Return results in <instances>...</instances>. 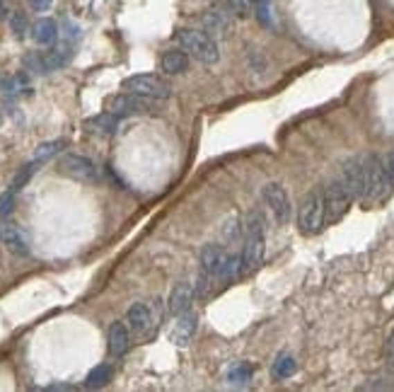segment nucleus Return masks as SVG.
Masks as SVG:
<instances>
[{"label":"nucleus","instance_id":"obj_16","mask_svg":"<svg viewBox=\"0 0 394 392\" xmlns=\"http://www.w3.org/2000/svg\"><path fill=\"white\" fill-rule=\"evenodd\" d=\"M85 129L90 131V134H97V136H114L116 129H119V116L111 114V112H105V114L87 119Z\"/></svg>","mask_w":394,"mask_h":392},{"label":"nucleus","instance_id":"obj_12","mask_svg":"<svg viewBox=\"0 0 394 392\" xmlns=\"http://www.w3.org/2000/svg\"><path fill=\"white\" fill-rule=\"evenodd\" d=\"M341 182L346 184V189L351 192L353 201H363V194H366V170H363L361 158H353L343 165Z\"/></svg>","mask_w":394,"mask_h":392},{"label":"nucleus","instance_id":"obj_6","mask_svg":"<svg viewBox=\"0 0 394 392\" xmlns=\"http://www.w3.org/2000/svg\"><path fill=\"white\" fill-rule=\"evenodd\" d=\"M155 102L150 97L136 95V92H121L107 100V112L116 116H133V114H145V112L155 109Z\"/></svg>","mask_w":394,"mask_h":392},{"label":"nucleus","instance_id":"obj_23","mask_svg":"<svg viewBox=\"0 0 394 392\" xmlns=\"http://www.w3.org/2000/svg\"><path fill=\"white\" fill-rule=\"evenodd\" d=\"M111 375H114V371H111V366H109V364H100V366H95V368H92L90 373H87V378H85V388H90V390L105 388V385L111 380Z\"/></svg>","mask_w":394,"mask_h":392},{"label":"nucleus","instance_id":"obj_4","mask_svg":"<svg viewBox=\"0 0 394 392\" xmlns=\"http://www.w3.org/2000/svg\"><path fill=\"white\" fill-rule=\"evenodd\" d=\"M177 44L181 46V51H186L201 63H215L220 58L218 44L213 42L211 34L196 32V29H181V32H177Z\"/></svg>","mask_w":394,"mask_h":392},{"label":"nucleus","instance_id":"obj_35","mask_svg":"<svg viewBox=\"0 0 394 392\" xmlns=\"http://www.w3.org/2000/svg\"><path fill=\"white\" fill-rule=\"evenodd\" d=\"M252 3H254V8H257V5H259V3H264V0H252Z\"/></svg>","mask_w":394,"mask_h":392},{"label":"nucleus","instance_id":"obj_9","mask_svg":"<svg viewBox=\"0 0 394 392\" xmlns=\"http://www.w3.org/2000/svg\"><path fill=\"white\" fill-rule=\"evenodd\" d=\"M58 172L71 179H80V182H97L95 163L90 158H82V155H63L58 160Z\"/></svg>","mask_w":394,"mask_h":392},{"label":"nucleus","instance_id":"obj_1","mask_svg":"<svg viewBox=\"0 0 394 392\" xmlns=\"http://www.w3.org/2000/svg\"><path fill=\"white\" fill-rule=\"evenodd\" d=\"M244 247H242V274H252L262 267L264 254H266V220L259 211H252V213L244 218Z\"/></svg>","mask_w":394,"mask_h":392},{"label":"nucleus","instance_id":"obj_27","mask_svg":"<svg viewBox=\"0 0 394 392\" xmlns=\"http://www.w3.org/2000/svg\"><path fill=\"white\" fill-rule=\"evenodd\" d=\"M228 378L233 380V383H247V380L252 378V366H247V364H235L233 368L228 371Z\"/></svg>","mask_w":394,"mask_h":392},{"label":"nucleus","instance_id":"obj_24","mask_svg":"<svg viewBox=\"0 0 394 392\" xmlns=\"http://www.w3.org/2000/svg\"><path fill=\"white\" fill-rule=\"evenodd\" d=\"M63 145H66V141L63 139H56V141H46V143H42L37 150H34V160L37 163H46V160H51L53 155H58L63 150Z\"/></svg>","mask_w":394,"mask_h":392},{"label":"nucleus","instance_id":"obj_15","mask_svg":"<svg viewBox=\"0 0 394 392\" xmlns=\"http://www.w3.org/2000/svg\"><path fill=\"white\" fill-rule=\"evenodd\" d=\"M107 346H109V354L111 356H124L131 346V332L124 322H111L109 332H107Z\"/></svg>","mask_w":394,"mask_h":392},{"label":"nucleus","instance_id":"obj_31","mask_svg":"<svg viewBox=\"0 0 394 392\" xmlns=\"http://www.w3.org/2000/svg\"><path fill=\"white\" fill-rule=\"evenodd\" d=\"M387 366H390V371L394 373V337L387 341Z\"/></svg>","mask_w":394,"mask_h":392},{"label":"nucleus","instance_id":"obj_29","mask_svg":"<svg viewBox=\"0 0 394 392\" xmlns=\"http://www.w3.org/2000/svg\"><path fill=\"white\" fill-rule=\"evenodd\" d=\"M15 194L17 192H5V194H0V218H5V215H10L15 211Z\"/></svg>","mask_w":394,"mask_h":392},{"label":"nucleus","instance_id":"obj_34","mask_svg":"<svg viewBox=\"0 0 394 392\" xmlns=\"http://www.w3.org/2000/svg\"><path fill=\"white\" fill-rule=\"evenodd\" d=\"M48 390H73V385H48Z\"/></svg>","mask_w":394,"mask_h":392},{"label":"nucleus","instance_id":"obj_7","mask_svg":"<svg viewBox=\"0 0 394 392\" xmlns=\"http://www.w3.org/2000/svg\"><path fill=\"white\" fill-rule=\"evenodd\" d=\"M126 92H136V95L150 97V100H167L172 95L170 82H165L157 75H131L124 80Z\"/></svg>","mask_w":394,"mask_h":392},{"label":"nucleus","instance_id":"obj_25","mask_svg":"<svg viewBox=\"0 0 394 392\" xmlns=\"http://www.w3.org/2000/svg\"><path fill=\"white\" fill-rule=\"evenodd\" d=\"M39 165H42V163H37V160H32V163H29V165H24V168L19 170V172L12 177V182H10V189H12V192H19V189L27 187L29 179H32L34 175H37Z\"/></svg>","mask_w":394,"mask_h":392},{"label":"nucleus","instance_id":"obj_8","mask_svg":"<svg viewBox=\"0 0 394 392\" xmlns=\"http://www.w3.org/2000/svg\"><path fill=\"white\" fill-rule=\"evenodd\" d=\"M324 201H327V225H332L343 218L348 206L353 204V196L346 189V184L341 182V177H339L324 189Z\"/></svg>","mask_w":394,"mask_h":392},{"label":"nucleus","instance_id":"obj_11","mask_svg":"<svg viewBox=\"0 0 394 392\" xmlns=\"http://www.w3.org/2000/svg\"><path fill=\"white\" fill-rule=\"evenodd\" d=\"M264 201L269 204V208L274 211L276 215V223L285 225L290 220V213H293V206H290V196L285 192L280 184L271 182L264 187Z\"/></svg>","mask_w":394,"mask_h":392},{"label":"nucleus","instance_id":"obj_21","mask_svg":"<svg viewBox=\"0 0 394 392\" xmlns=\"http://www.w3.org/2000/svg\"><path fill=\"white\" fill-rule=\"evenodd\" d=\"M204 24L208 34H228L233 29V17L230 12H206Z\"/></svg>","mask_w":394,"mask_h":392},{"label":"nucleus","instance_id":"obj_17","mask_svg":"<svg viewBox=\"0 0 394 392\" xmlns=\"http://www.w3.org/2000/svg\"><path fill=\"white\" fill-rule=\"evenodd\" d=\"M196 332V315H191L189 310L181 312V315H177V322L174 327H172V341L174 344H186V341L194 337Z\"/></svg>","mask_w":394,"mask_h":392},{"label":"nucleus","instance_id":"obj_22","mask_svg":"<svg viewBox=\"0 0 394 392\" xmlns=\"http://www.w3.org/2000/svg\"><path fill=\"white\" fill-rule=\"evenodd\" d=\"M295 371H298V364H295V359L290 354H278L274 366H271V375L276 380H288L290 375H295Z\"/></svg>","mask_w":394,"mask_h":392},{"label":"nucleus","instance_id":"obj_3","mask_svg":"<svg viewBox=\"0 0 394 392\" xmlns=\"http://www.w3.org/2000/svg\"><path fill=\"white\" fill-rule=\"evenodd\" d=\"M327 225V201H324V189L317 187L305 196L298 213V228L303 235H317Z\"/></svg>","mask_w":394,"mask_h":392},{"label":"nucleus","instance_id":"obj_32","mask_svg":"<svg viewBox=\"0 0 394 392\" xmlns=\"http://www.w3.org/2000/svg\"><path fill=\"white\" fill-rule=\"evenodd\" d=\"M51 3H53V0H29V5H32L34 10H39V12L51 8Z\"/></svg>","mask_w":394,"mask_h":392},{"label":"nucleus","instance_id":"obj_26","mask_svg":"<svg viewBox=\"0 0 394 392\" xmlns=\"http://www.w3.org/2000/svg\"><path fill=\"white\" fill-rule=\"evenodd\" d=\"M225 10L238 17H249L254 12V3L252 0H225Z\"/></svg>","mask_w":394,"mask_h":392},{"label":"nucleus","instance_id":"obj_13","mask_svg":"<svg viewBox=\"0 0 394 392\" xmlns=\"http://www.w3.org/2000/svg\"><path fill=\"white\" fill-rule=\"evenodd\" d=\"M0 242H3L10 252L19 254V257L29 254V238L17 223H10V220L0 223Z\"/></svg>","mask_w":394,"mask_h":392},{"label":"nucleus","instance_id":"obj_14","mask_svg":"<svg viewBox=\"0 0 394 392\" xmlns=\"http://www.w3.org/2000/svg\"><path fill=\"white\" fill-rule=\"evenodd\" d=\"M194 296H196V288L191 286V283H177L170 293V301H167V312L174 317L181 315V312H186L191 305V301H194Z\"/></svg>","mask_w":394,"mask_h":392},{"label":"nucleus","instance_id":"obj_2","mask_svg":"<svg viewBox=\"0 0 394 392\" xmlns=\"http://www.w3.org/2000/svg\"><path fill=\"white\" fill-rule=\"evenodd\" d=\"M363 170H366V194H363L361 204H377L392 189V177L387 172V165L375 155H368V158H363Z\"/></svg>","mask_w":394,"mask_h":392},{"label":"nucleus","instance_id":"obj_18","mask_svg":"<svg viewBox=\"0 0 394 392\" xmlns=\"http://www.w3.org/2000/svg\"><path fill=\"white\" fill-rule=\"evenodd\" d=\"M32 37H34V42L42 44V46H53V44H56V39H58L56 22H53V19H48V17L37 19V22H34V27H32Z\"/></svg>","mask_w":394,"mask_h":392},{"label":"nucleus","instance_id":"obj_10","mask_svg":"<svg viewBox=\"0 0 394 392\" xmlns=\"http://www.w3.org/2000/svg\"><path fill=\"white\" fill-rule=\"evenodd\" d=\"M126 322H129V330L136 332L138 337H150L155 332L157 317L152 312V305L147 303H133L126 312Z\"/></svg>","mask_w":394,"mask_h":392},{"label":"nucleus","instance_id":"obj_30","mask_svg":"<svg viewBox=\"0 0 394 392\" xmlns=\"http://www.w3.org/2000/svg\"><path fill=\"white\" fill-rule=\"evenodd\" d=\"M257 17H259V22L266 24V27H274V17H271V8H269V0H264V3H259L257 8Z\"/></svg>","mask_w":394,"mask_h":392},{"label":"nucleus","instance_id":"obj_20","mask_svg":"<svg viewBox=\"0 0 394 392\" xmlns=\"http://www.w3.org/2000/svg\"><path fill=\"white\" fill-rule=\"evenodd\" d=\"M160 68L167 73V75H179L189 68V53L184 51H167L165 56L160 58Z\"/></svg>","mask_w":394,"mask_h":392},{"label":"nucleus","instance_id":"obj_5","mask_svg":"<svg viewBox=\"0 0 394 392\" xmlns=\"http://www.w3.org/2000/svg\"><path fill=\"white\" fill-rule=\"evenodd\" d=\"M228 257L230 254L225 252V247H220V244H206V247L201 249L199 293H206L211 283L218 281L220 274H223V269H225V264H228Z\"/></svg>","mask_w":394,"mask_h":392},{"label":"nucleus","instance_id":"obj_19","mask_svg":"<svg viewBox=\"0 0 394 392\" xmlns=\"http://www.w3.org/2000/svg\"><path fill=\"white\" fill-rule=\"evenodd\" d=\"M0 95L8 97V100H15L19 95H29V80L24 73H17V75L10 78H0Z\"/></svg>","mask_w":394,"mask_h":392},{"label":"nucleus","instance_id":"obj_33","mask_svg":"<svg viewBox=\"0 0 394 392\" xmlns=\"http://www.w3.org/2000/svg\"><path fill=\"white\" fill-rule=\"evenodd\" d=\"M387 172H390V177L394 179V153H390V155H387Z\"/></svg>","mask_w":394,"mask_h":392},{"label":"nucleus","instance_id":"obj_28","mask_svg":"<svg viewBox=\"0 0 394 392\" xmlns=\"http://www.w3.org/2000/svg\"><path fill=\"white\" fill-rule=\"evenodd\" d=\"M10 27H12L15 37H24V32H27V17H24V12L15 10V12L10 15Z\"/></svg>","mask_w":394,"mask_h":392}]
</instances>
